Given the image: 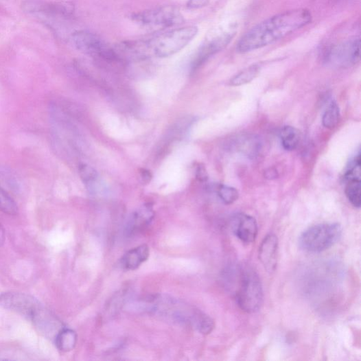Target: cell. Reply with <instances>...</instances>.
Instances as JSON below:
<instances>
[{"mask_svg":"<svg viewBox=\"0 0 361 361\" xmlns=\"http://www.w3.org/2000/svg\"><path fill=\"white\" fill-rule=\"evenodd\" d=\"M312 21V14L306 9L293 10L275 15L261 22L245 34L239 41V53L262 48L282 39L305 27Z\"/></svg>","mask_w":361,"mask_h":361,"instance_id":"6da1fadb","label":"cell"},{"mask_svg":"<svg viewBox=\"0 0 361 361\" xmlns=\"http://www.w3.org/2000/svg\"><path fill=\"white\" fill-rule=\"evenodd\" d=\"M198 28L190 25L175 29L148 41L138 43L141 56L153 54L159 58L172 56L185 47L197 35Z\"/></svg>","mask_w":361,"mask_h":361,"instance_id":"7a4b0ae2","label":"cell"},{"mask_svg":"<svg viewBox=\"0 0 361 361\" xmlns=\"http://www.w3.org/2000/svg\"><path fill=\"white\" fill-rule=\"evenodd\" d=\"M236 301L242 311L248 314L259 312L264 303V290L259 275L251 268L242 269L239 273Z\"/></svg>","mask_w":361,"mask_h":361,"instance_id":"3957f363","label":"cell"},{"mask_svg":"<svg viewBox=\"0 0 361 361\" xmlns=\"http://www.w3.org/2000/svg\"><path fill=\"white\" fill-rule=\"evenodd\" d=\"M342 234V229L338 223L319 224L303 232L299 237V246L308 253H321L336 244Z\"/></svg>","mask_w":361,"mask_h":361,"instance_id":"277c9868","label":"cell"},{"mask_svg":"<svg viewBox=\"0 0 361 361\" xmlns=\"http://www.w3.org/2000/svg\"><path fill=\"white\" fill-rule=\"evenodd\" d=\"M71 41L77 49L90 56L108 61L119 60L116 50L93 34L77 32L71 36Z\"/></svg>","mask_w":361,"mask_h":361,"instance_id":"5b68a950","label":"cell"},{"mask_svg":"<svg viewBox=\"0 0 361 361\" xmlns=\"http://www.w3.org/2000/svg\"><path fill=\"white\" fill-rule=\"evenodd\" d=\"M0 305L16 312L32 322L41 314L45 307L34 297L19 292H6L0 296Z\"/></svg>","mask_w":361,"mask_h":361,"instance_id":"8992f818","label":"cell"},{"mask_svg":"<svg viewBox=\"0 0 361 361\" xmlns=\"http://www.w3.org/2000/svg\"><path fill=\"white\" fill-rule=\"evenodd\" d=\"M137 22L151 27L167 28L184 21L182 14L175 8L167 6L145 11L134 16Z\"/></svg>","mask_w":361,"mask_h":361,"instance_id":"52a82bcc","label":"cell"},{"mask_svg":"<svg viewBox=\"0 0 361 361\" xmlns=\"http://www.w3.org/2000/svg\"><path fill=\"white\" fill-rule=\"evenodd\" d=\"M360 38H355L329 47L326 51L325 58L327 62L337 66H350L356 64L360 60Z\"/></svg>","mask_w":361,"mask_h":361,"instance_id":"ba28073f","label":"cell"},{"mask_svg":"<svg viewBox=\"0 0 361 361\" xmlns=\"http://www.w3.org/2000/svg\"><path fill=\"white\" fill-rule=\"evenodd\" d=\"M231 229L236 237L242 242H254L259 233V227L255 219L248 215L240 213L232 218Z\"/></svg>","mask_w":361,"mask_h":361,"instance_id":"9c48e42d","label":"cell"},{"mask_svg":"<svg viewBox=\"0 0 361 361\" xmlns=\"http://www.w3.org/2000/svg\"><path fill=\"white\" fill-rule=\"evenodd\" d=\"M279 242L274 234L268 235L259 246V257L268 272H273L277 265Z\"/></svg>","mask_w":361,"mask_h":361,"instance_id":"30bf717a","label":"cell"},{"mask_svg":"<svg viewBox=\"0 0 361 361\" xmlns=\"http://www.w3.org/2000/svg\"><path fill=\"white\" fill-rule=\"evenodd\" d=\"M235 34H226L203 45L199 50L192 65V69H198L205 61L227 46Z\"/></svg>","mask_w":361,"mask_h":361,"instance_id":"8fae6325","label":"cell"},{"mask_svg":"<svg viewBox=\"0 0 361 361\" xmlns=\"http://www.w3.org/2000/svg\"><path fill=\"white\" fill-rule=\"evenodd\" d=\"M153 218L152 206L150 204L143 205L127 222L125 229L126 235L131 237L140 233L150 224Z\"/></svg>","mask_w":361,"mask_h":361,"instance_id":"7c38bea8","label":"cell"},{"mask_svg":"<svg viewBox=\"0 0 361 361\" xmlns=\"http://www.w3.org/2000/svg\"><path fill=\"white\" fill-rule=\"evenodd\" d=\"M150 251L146 245H141L128 251L121 259L122 267L128 270H135L145 262L149 257Z\"/></svg>","mask_w":361,"mask_h":361,"instance_id":"4fadbf2b","label":"cell"},{"mask_svg":"<svg viewBox=\"0 0 361 361\" xmlns=\"http://www.w3.org/2000/svg\"><path fill=\"white\" fill-rule=\"evenodd\" d=\"M281 145L286 150H295L300 141V135L296 128L291 126H283L279 135Z\"/></svg>","mask_w":361,"mask_h":361,"instance_id":"5bb4252c","label":"cell"},{"mask_svg":"<svg viewBox=\"0 0 361 361\" xmlns=\"http://www.w3.org/2000/svg\"><path fill=\"white\" fill-rule=\"evenodd\" d=\"M77 342L76 333L70 329H62L56 335V344L59 350L68 352L73 350Z\"/></svg>","mask_w":361,"mask_h":361,"instance_id":"9a60e30c","label":"cell"},{"mask_svg":"<svg viewBox=\"0 0 361 361\" xmlns=\"http://www.w3.org/2000/svg\"><path fill=\"white\" fill-rule=\"evenodd\" d=\"M346 183L345 194L351 203L356 209H360L361 205L360 178H351L345 179Z\"/></svg>","mask_w":361,"mask_h":361,"instance_id":"2e32d148","label":"cell"},{"mask_svg":"<svg viewBox=\"0 0 361 361\" xmlns=\"http://www.w3.org/2000/svg\"><path fill=\"white\" fill-rule=\"evenodd\" d=\"M261 66L253 65L242 71L229 81V85L232 86H240L253 81L259 74Z\"/></svg>","mask_w":361,"mask_h":361,"instance_id":"e0dca14e","label":"cell"},{"mask_svg":"<svg viewBox=\"0 0 361 361\" xmlns=\"http://www.w3.org/2000/svg\"><path fill=\"white\" fill-rule=\"evenodd\" d=\"M340 119V111L338 103L331 101L323 115V124L325 127L331 130L338 126Z\"/></svg>","mask_w":361,"mask_h":361,"instance_id":"ac0fdd59","label":"cell"},{"mask_svg":"<svg viewBox=\"0 0 361 361\" xmlns=\"http://www.w3.org/2000/svg\"><path fill=\"white\" fill-rule=\"evenodd\" d=\"M0 212L10 216L18 213V206L10 194L0 187Z\"/></svg>","mask_w":361,"mask_h":361,"instance_id":"d6986e66","label":"cell"},{"mask_svg":"<svg viewBox=\"0 0 361 361\" xmlns=\"http://www.w3.org/2000/svg\"><path fill=\"white\" fill-rule=\"evenodd\" d=\"M217 193L221 200L226 205H231L239 198V191L234 187L226 185H220L217 189Z\"/></svg>","mask_w":361,"mask_h":361,"instance_id":"ffe728a7","label":"cell"},{"mask_svg":"<svg viewBox=\"0 0 361 361\" xmlns=\"http://www.w3.org/2000/svg\"><path fill=\"white\" fill-rule=\"evenodd\" d=\"M79 171L80 177L84 185H86L89 188L92 187L93 185L96 183V180L98 178V174L97 171L91 166L86 164L80 165Z\"/></svg>","mask_w":361,"mask_h":361,"instance_id":"44dd1931","label":"cell"},{"mask_svg":"<svg viewBox=\"0 0 361 361\" xmlns=\"http://www.w3.org/2000/svg\"><path fill=\"white\" fill-rule=\"evenodd\" d=\"M209 2V0H189L187 6L191 9H198L205 7Z\"/></svg>","mask_w":361,"mask_h":361,"instance_id":"7402d4cb","label":"cell"},{"mask_svg":"<svg viewBox=\"0 0 361 361\" xmlns=\"http://www.w3.org/2000/svg\"><path fill=\"white\" fill-rule=\"evenodd\" d=\"M196 177L200 182H205L208 180V174L204 166L199 165L196 169Z\"/></svg>","mask_w":361,"mask_h":361,"instance_id":"603a6c76","label":"cell"},{"mask_svg":"<svg viewBox=\"0 0 361 361\" xmlns=\"http://www.w3.org/2000/svg\"><path fill=\"white\" fill-rule=\"evenodd\" d=\"M140 175L143 183L147 184L150 182L152 178V174L150 172L145 169H142L140 171Z\"/></svg>","mask_w":361,"mask_h":361,"instance_id":"cb8c5ba5","label":"cell"},{"mask_svg":"<svg viewBox=\"0 0 361 361\" xmlns=\"http://www.w3.org/2000/svg\"><path fill=\"white\" fill-rule=\"evenodd\" d=\"M5 242V231L4 227L0 223V246H3Z\"/></svg>","mask_w":361,"mask_h":361,"instance_id":"d4e9b609","label":"cell"}]
</instances>
